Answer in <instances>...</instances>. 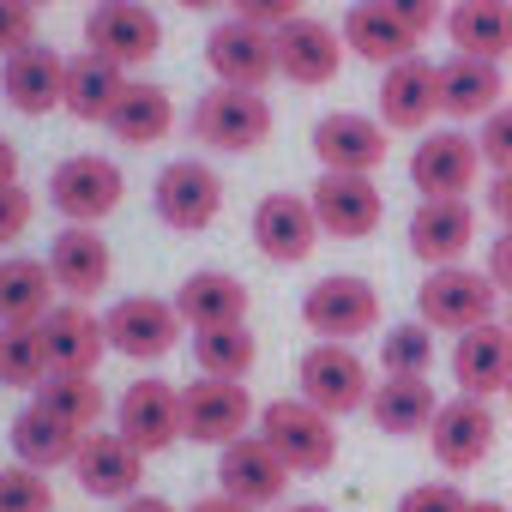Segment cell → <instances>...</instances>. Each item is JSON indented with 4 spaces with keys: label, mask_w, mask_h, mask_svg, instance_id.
<instances>
[{
    "label": "cell",
    "mask_w": 512,
    "mask_h": 512,
    "mask_svg": "<svg viewBox=\"0 0 512 512\" xmlns=\"http://www.w3.org/2000/svg\"><path fill=\"white\" fill-rule=\"evenodd\" d=\"M506 380H512V326L506 320H488L452 344V386L458 392L494 398V392H506Z\"/></svg>",
    "instance_id": "obj_27"
},
{
    "label": "cell",
    "mask_w": 512,
    "mask_h": 512,
    "mask_svg": "<svg viewBox=\"0 0 512 512\" xmlns=\"http://www.w3.org/2000/svg\"><path fill=\"white\" fill-rule=\"evenodd\" d=\"M410 253L434 272V266H464V253L476 247V205L470 199H422L410 211Z\"/></svg>",
    "instance_id": "obj_21"
},
{
    "label": "cell",
    "mask_w": 512,
    "mask_h": 512,
    "mask_svg": "<svg viewBox=\"0 0 512 512\" xmlns=\"http://www.w3.org/2000/svg\"><path fill=\"white\" fill-rule=\"evenodd\" d=\"M187 127H193L199 145L229 151V157H247V151H260L272 139V103L260 91H241V85H211L193 103Z\"/></svg>",
    "instance_id": "obj_3"
},
{
    "label": "cell",
    "mask_w": 512,
    "mask_h": 512,
    "mask_svg": "<svg viewBox=\"0 0 512 512\" xmlns=\"http://www.w3.org/2000/svg\"><path fill=\"white\" fill-rule=\"evenodd\" d=\"M428 368H434V332L422 320L386 326V338H380V374H392V380H428Z\"/></svg>",
    "instance_id": "obj_39"
},
{
    "label": "cell",
    "mask_w": 512,
    "mask_h": 512,
    "mask_svg": "<svg viewBox=\"0 0 512 512\" xmlns=\"http://www.w3.org/2000/svg\"><path fill=\"white\" fill-rule=\"evenodd\" d=\"M253 422H260V410H253L247 386L241 380H211L199 374L193 386H181V434L199 440V446H229L241 434H253Z\"/></svg>",
    "instance_id": "obj_7"
},
{
    "label": "cell",
    "mask_w": 512,
    "mask_h": 512,
    "mask_svg": "<svg viewBox=\"0 0 512 512\" xmlns=\"http://www.w3.org/2000/svg\"><path fill=\"white\" fill-rule=\"evenodd\" d=\"M253 247L272 266H302L320 247V217H314L308 193H266L253 205Z\"/></svg>",
    "instance_id": "obj_19"
},
{
    "label": "cell",
    "mask_w": 512,
    "mask_h": 512,
    "mask_svg": "<svg viewBox=\"0 0 512 512\" xmlns=\"http://www.w3.org/2000/svg\"><path fill=\"white\" fill-rule=\"evenodd\" d=\"M308 205L320 217V235H332V241H368L386 223V193L374 187V175H332V169H320Z\"/></svg>",
    "instance_id": "obj_13"
},
{
    "label": "cell",
    "mask_w": 512,
    "mask_h": 512,
    "mask_svg": "<svg viewBox=\"0 0 512 512\" xmlns=\"http://www.w3.org/2000/svg\"><path fill=\"white\" fill-rule=\"evenodd\" d=\"M374 115L392 127V133H428L434 115H440V67L428 55H404L380 73V91H374Z\"/></svg>",
    "instance_id": "obj_14"
},
{
    "label": "cell",
    "mask_w": 512,
    "mask_h": 512,
    "mask_svg": "<svg viewBox=\"0 0 512 512\" xmlns=\"http://www.w3.org/2000/svg\"><path fill=\"white\" fill-rule=\"evenodd\" d=\"M49 374H55V362H49L43 326H0V386L37 392Z\"/></svg>",
    "instance_id": "obj_38"
},
{
    "label": "cell",
    "mask_w": 512,
    "mask_h": 512,
    "mask_svg": "<svg viewBox=\"0 0 512 512\" xmlns=\"http://www.w3.org/2000/svg\"><path fill=\"white\" fill-rule=\"evenodd\" d=\"M43 344H49L55 374H97V362L109 356V326L85 302H55L43 320Z\"/></svg>",
    "instance_id": "obj_26"
},
{
    "label": "cell",
    "mask_w": 512,
    "mask_h": 512,
    "mask_svg": "<svg viewBox=\"0 0 512 512\" xmlns=\"http://www.w3.org/2000/svg\"><path fill=\"white\" fill-rule=\"evenodd\" d=\"M43 260H49L55 290H61L67 302H91V296H103L109 278H115V253H109V241H103L91 223H67V229L49 241Z\"/></svg>",
    "instance_id": "obj_20"
},
{
    "label": "cell",
    "mask_w": 512,
    "mask_h": 512,
    "mask_svg": "<svg viewBox=\"0 0 512 512\" xmlns=\"http://www.w3.org/2000/svg\"><path fill=\"white\" fill-rule=\"evenodd\" d=\"M73 476H79V488L85 494H97V500H133L139 494V482H145V452L127 440V434H85L79 440V458H73Z\"/></svg>",
    "instance_id": "obj_23"
},
{
    "label": "cell",
    "mask_w": 512,
    "mask_h": 512,
    "mask_svg": "<svg viewBox=\"0 0 512 512\" xmlns=\"http://www.w3.org/2000/svg\"><path fill=\"white\" fill-rule=\"evenodd\" d=\"M290 464L260 440V434H241V440H229L223 452H217V488L223 494H235L241 506H278L284 500V488H290Z\"/></svg>",
    "instance_id": "obj_18"
},
{
    "label": "cell",
    "mask_w": 512,
    "mask_h": 512,
    "mask_svg": "<svg viewBox=\"0 0 512 512\" xmlns=\"http://www.w3.org/2000/svg\"><path fill=\"white\" fill-rule=\"evenodd\" d=\"M115 434H127L145 458L169 452L175 440H187V434H181V392H175L169 380H157V374L133 380V386L115 398Z\"/></svg>",
    "instance_id": "obj_16"
},
{
    "label": "cell",
    "mask_w": 512,
    "mask_h": 512,
    "mask_svg": "<svg viewBox=\"0 0 512 512\" xmlns=\"http://www.w3.org/2000/svg\"><path fill=\"white\" fill-rule=\"evenodd\" d=\"M338 67H344V31H338V25L302 13V19H290V25L278 31V73H284L290 85L320 91V85L338 79Z\"/></svg>",
    "instance_id": "obj_22"
},
{
    "label": "cell",
    "mask_w": 512,
    "mask_h": 512,
    "mask_svg": "<svg viewBox=\"0 0 512 512\" xmlns=\"http://www.w3.org/2000/svg\"><path fill=\"white\" fill-rule=\"evenodd\" d=\"M25 7H37V13H43V7H49V0H25Z\"/></svg>",
    "instance_id": "obj_55"
},
{
    "label": "cell",
    "mask_w": 512,
    "mask_h": 512,
    "mask_svg": "<svg viewBox=\"0 0 512 512\" xmlns=\"http://www.w3.org/2000/svg\"><path fill=\"white\" fill-rule=\"evenodd\" d=\"M175 7H187V13H217V7H229V0H175Z\"/></svg>",
    "instance_id": "obj_52"
},
{
    "label": "cell",
    "mask_w": 512,
    "mask_h": 512,
    "mask_svg": "<svg viewBox=\"0 0 512 512\" xmlns=\"http://www.w3.org/2000/svg\"><path fill=\"white\" fill-rule=\"evenodd\" d=\"M446 37H452V55L506 61L512 55V0H452Z\"/></svg>",
    "instance_id": "obj_29"
},
{
    "label": "cell",
    "mask_w": 512,
    "mask_h": 512,
    "mask_svg": "<svg viewBox=\"0 0 512 512\" xmlns=\"http://www.w3.org/2000/svg\"><path fill=\"white\" fill-rule=\"evenodd\" d=\"M253 434H260L296 476H320V470L338 464V416H326L302 392L296 398H272L260 410V422H253Z\"/></svg>",
    "instance_id": "obj_1"
},
{
    "label": "cell",
    "mask_w": 512,
    "mask_h": 512,
    "mask_svg": "<svg viewBox=\"0 0 512 512\" xmlns=\"http://www.w3.org/2000/svg\"><path fill=\"white\" fill-rule=\"evenodd\" d=\"M464 512H512V506H506V500H470Z\"/></svg>",
    "instance_id": "obj_53"
},
{
    "label": "cell",
    "mask_w": 512,
    "mask_h": 512,
    "mask_svg": "<svg viewBox=\"0 0 512 512\" xmlns=\"http://www.w3.org/2000/svg\"><path fill=\"white\" fill-rule=\"evenodd\" d=\"M500 398H506V404H512V380H506V392H500Z\"/></svg>",
    "instance_id": "obj_57"
},
{
    "label": "cell",
    "mask_w": 512,
    "mask_h": 512,
    "mask_svg": "<svg viewBox=\"0 0 512 512\" xmlns=\"http://www.w3.org/2000/svg\"><path fill=\"white\" fill-rule=\"evenodd\" d=\"M61 302L49 260H31V253H7L0 260V326H43L49 308Z\"/></svg>",
    "instance_id": "obj_30"
},
{
    "label": "cell",
    "mask_w": 512,
    "mask_h": 512,
    "mask_svg": "<svg viewBox=\"0 0 512 512\" xmlns=\"http://www.w3.org/2000/svg\"><path fill=\"white\" fill-rule=\"evenodd\" d=\"M13 181H19V145L0 133V187H13Z\"/></svg>",
    "instance_id": "obj_50"
},
{
    "label": "cell",
    "mask_w": 512,
    "mask_h": 512,
    "mask_svg": "<svg viewBox=\"0 0 512 512\" xmlns=\"http://www.w3.org/2000/svg\"><path fill=\"white\" fill-rule=\"evenodd\" d=\"M121 193H127L121 169H115L109 157H97V151L61 157L55 175H49V205H55L67 223H91V229H97L103 217L121 211Z\"/></svg>",
    "instance_id": "obj_8"
},
{
    "label": "cell",
    "mask_w": 512,
    "mask_h": 512,
    "mask_svg": "<svg viewBox=\"0 0 512 512\" xmlns=\"http://www.w3.org/2000/svg\"><path fill=\"white\" fill-rule=\"evenodd\" d=\"M31 217H37V199L13 181V187H0V247H13L25 229H31Z\"/></svg>",
    "instance_id": "obj_45"
},
{
    "label": "cell",
    "mask_w": 512,
    "mask_h": 512,
    "mask_svg": "<svg viewBox=\"0 0 512 512\" xmlns=\"http://www.w3.org/2000/svg\"><path fill=\"white\" fill-rule=\"evenodd\" d=\"M193 362L211 380H247L253 362H260V344H253L247 320L241 326H217V332H193Z\"/></svg>",
    "instance_id": "obj_37"
},
{
    "label": "cell",
    "mask_w": 512,
    "mask_h": 512,
    "mask_svg": "<svg viewBox=\"0 0 512 512\" xmlns=\"http://www.w3.org/2000/svg\"><path fill=\"white\" fill-rule=\"evenodd\" d=\"M169 127H175V103H169V91H163V85H151V79H133V85L121 91L115 115H109V133H115L121 145H133V151L163 145V139H169Z\"/></svg>",
    "instance_id": "obj_35"
},
{
    "label": "cell",
    "mask_w": 512,
    "mask_h": 512,
    "mask_svg": "<svg viewBox=\"0 0 512 512\" xmlns=\"http://www.w3.org/2000/svg\"><path fill=\"white\" fill-rule=\"evenodd\" d=\"M13 464H31V470H61V464H73L79 458V428L73 422H61L55 410H43L37 398L13 416Z\"/></svg>",
    "instance_id": "obj_31"
},
{
    "label": "cell",
    "mask_w": 512,
    "mask_h": 512,
    "mask_svg": "<svg viewBox=\"0 0 512 512\" xmlns=\"http://www.w3.org/2000/svg\"><path fill=\"white\" fill-rule=\"evenodd\" d=\"M488 217L500 229H512V169L506 175H488Z\"/></svg>",
    "instance_id": "obj_48"
},
{
    "label": "cell",
    "mask_w": 512,
    "mask_h": 512,
    "mask_svg": "<svg viewBox=\"0 0 512 512\" xmlns=\"http://www.w3.org/2000/svg\"><path fill=\"white\" fill-rule=\"evenodd\" d=\"M85 43H91V55H103V61H115V67H145V61H157V49H163V19L145 7V0H115V7H91V19H85Z\"/></svg>",
    "instance_id": "obj_15"
},
{
    "label": "cell",
    "mask_w": 512,
    "mask_h": 512,
    "mask_svg": "<svg viewBox=\"0 0 512 512\" xmlns=\"http://www.w3.org/2000/svg\"><path fill=\"white\" fill-rule=\"evenodd\" d=\"M500 103H506L500 61H476V55H446V61H440V115H446L452 127L488 121Z\"/></svg>",
    "instance_id": "obj_25"
},
{
    "label": "cell",
    "mask_w": 512,
    "mask_h": 512,
    "mask_svg": "<svg viewBox=\"0 0 512 512\" xmlns=\"http://www.w3.org/2000/svg\"><path fill=\"white\" fill-rule=\"evenodd\" d=\"M205 67L217 85H241V91H266V79L278 73V31L247 25V19H223L205 37Z\"/></svg>",
    "instance_id": "obj_10"
},
{
    "label": "cell",
    "mask_w": 512,
    "mask_h": 512,
    "mask_svg": "<svg viewBox=\"0 0 512 512\" xmlns=\"http://www.w3.org/2000/svg\"><path fill=\"white\" fill-rule=\"evenodd\" d=\"M97 7H115V0H97Z\"/></svg>",
    "instance_id": "obj_58"
},
{
    "label": "cell",
    "mask_w": 512,
    "mask_h": 512,
    "mask_svg": "<svg viewBox=\"0 0 512 512\" xmlns=\"http://www.w3.org/2000/svg\"><path fill=\"white\" fill-rule=\"evenodd\" d=\"M229 13H235V19H247V25L284 31L290 19H302V0H229Z\"/></svg>",
    "instance_id": "obj_46"
},
{
    "label": "cell",
    "mask_w": 512,
    "mask_h": 512,
    "mask_svg": "<svg viewBox=\"0 0 512 512\" xmlns=\"http://www.w3.org/2000/svg\"><path fill=\"white\" fill-rule=\"evenodd\" d=\"M392 151V127L362 109H332L314 121V157L332 175H374Z\"/></svg>",
    "instance_id": "obj_11"
},
{
    "label": "cell",
    "mask_w": 512,
    "mask_h": 512,
    "mask_svg": "<svg viewBox=\"0 0 512 512\" xmlns=\"http://www.w3.org/2000/svg\"><path fill=\"white\" fill-rule=\"evenodd\" d=\"M175 314L187 332H217L247 320V284L235 272H187L175 290Z\"/></svg>",
    "instance_id": "obj_28"
},
{
    "label": "cell",
    "mask_w": 512,
    "mask_h": 512,
    "mask_svg": "<svg viewBox=\"0 0 512 512\" xmlns=\"http://www.w3.org/2000/svg\"><path fill=\"white\" fill-rule=\"evenodd\" d=\"M103 326H109V350L127 362H163L181 338V314L163 296H121L103 314Z\"/></svg>",
    "instance_id": "obj_17"
},
{
    "label": "cell",
    "mask_w": 512,
    "mask_h": 512,
    "mask_svg": "<svg viewBox=\"0 0 512 512\" xmlns=\"http://www.w3.org/2000/svg\"><path fill=\"white\" fill-rule=\"evenodd\" d=\"M151 205H157V217H163L169 229L199 235V229H211L217 211H223V181H217L211 163H199V157H175V163L157 169V181H151Z\"/></svg>",
    "instance_id": "obj_9"
},
{
    "label": "cell",
    "mask_w": 512,
    "mask_h": 512,
    "mask_svg": "<svg viewBox=\"0 0 512 512\" xmlns=\"http://www.w3.org/2000/svg\"><path fill=\"white\" fill-rule=\"evenodd\" d=\"M368 416H374L380 434L410 440V434H428V428H434L440 392H434L428 380H392V374H386V380L374 386V398H368Z\"/></svg>",
    "instance_id": "obj_33"
},
{
    "label": "cell",
    "mask_w": 512,
    "mask_h": 512,
    "mask_svg": "<svg viewBox=\"0 0 512 512\" xmlns=\"http://www.w3.org/2000/svg\"><path fill=\"white\" fill-rule=\"evenodd\" d=\"M133 79H127V67H115V61H103V55H79V61H67V115L73 121H91V127H109V115H115V103H121V91H127Z\"/></svg>",
    "instance_id": "obj_32"
},
{
    "label": "cell",
    "mask_w": 512,
    "mask_h": 512,
    "mask_svg": "<svg viewBox=\"0 0 512 512\" xmlns=\"http://www.w3.org/2000/svg\"><path fill=\"white\" fill-rule=\"evenodd\" d=\"M476 145H482L488 175H506V169H512V97H506L488 121H476Z\"/></svg>",
    "instance_id": "obj_41"
},
{
    "label": "cell",
    "mask_w": 512,
    "mask_h": 512,
    "mask_svg": "<svg viewBox=\"0 0 512 512\" xmlns=\"http://www.w3.org/2000/svg\"><path fill=\"white\" fill-rule=\"evenodd\" d=\"M494 440H500L494 404H488V398H470V392L446 398L440 416H434V428H428V452H434V464L452 470V476L476 470V464L494 452Z\"/></svg>",
    "instance_id": "obj_12"
},
{
    "label": "cell",
    "mask_w": 512,
    "mask_h": 512,
    "mask_svg": "<svg viewBox=\"0 0 512 512\" xmlns=\"http://www.w3.org/2000/svg\"><path fill=\"white\" fill-rule=\"evenodd\" d=\"M121 512H175V506H169L163 494H145V488H139L133 500H121Z\"/></svg>",
    "instance_id": "obj_51"
},
{
    "label": "cell",
    "mask_w": 512,
    "mask_h": 512,
    "mask_svg": "<svg viewBox=\"0 0 512 512\" xmlns=\"http://www.w3.org/2000/svg\"><path fill=\"white\" fill-rule=\"evenodd\" d=\"M344 49L356 55V61H374L380 73L392 67V61H404V55H416V37L380 7V0H356V7L344 13Z\"/></svg>",
    "instance_id": "obj_34"
},
{
    "label": "cell",
    "mask_w": 512,
    "mask_h": 512,
    "mask_svg": "<svg viewBox=\"0 0 512 512\" xmlns=\"http://www.w3.org/2000/svg\"><path fill=\"white\" fill-rule=\"evenodd\" d=\"M380 7H386V13L416 37V43H422L434 25H446V0H380Z\"/></svg>",
    "instance_id": "obj_44"
},
{
    "label": "cell",
    "mask_w": 512,
    "mask_h": 512,
    "mask_svg": "<svg viewBox=\"0 0 512 512\" xmlns=\"http://www.w3.org/2000/svg\"><path fill=\"white\" fill-rule=\"evenodd\" d=\"M302 326L326 344H356L380 326V290L356 272H332L320 284H308L302 296Z\"/></svg>",
    "instance_id": "obj_4"
},
{
    "label": "cell",
    "mask_w": 512,
    "mask_h": 512,
    "mask_svg": "<svg viewBox=\"0 0 512 512\" xmlns=\"http://www.w3.org/2000/svg\"><path fill=\"white\" fill-rule=\"evenodd\" d=\"M187 512H253V506H241L235 494H223V488H217V494H199Z\"/></svg>",
    "instance_id": "obj_49"
},
{
    "label": "cell",
    "mask_w": 512,
    "mask_h": 512,
    "mask_svg": "<svg viewBox=\"0 0 512 512\" xmlns=\"http://www.w3.org/2000/svg\"><path fill=\"white\" fill-rule=\"evenodd\" d=\"M0 512H55V482H49V470L7 464V470H0Z\"/></svg>",
    "instance_id": "obj_40"
},
{
    "label": "cell",
    "mask_w": 512,
    "mask_h": 512,
    "mask_svg": "<svg viewBox=\"0 0 512 512\" xmlns=\"http://www.w3.org/2000/svg\"><path fill=\"white\" fill-rule=\"evenodd\" d=\"M284 512H338V506H326V500H296V506H284Z\"/></svg>",
    "instance_id": "obj_54"
},
{
    "label": "cell",
    "mask_w": 512,
    "mask_h": 512,
    "mask_svg": "<svg viewBox=\"0 0 512 512\" xmlns=\"http://www.w3.org/2000/svg\"><path fill=\"white\" fill-rule=\"evenodd\" d=\"M482 169H488L482 145L464 127H428L416 139V151H410V187L422 199H470Z\"/></svg>",
    "instance_id": "obj_6"
},
{
    "label": "cell",
    "mask_w": 512,
    "mask_h": 512,
    "mask_svg": "<svg viewBox=\"0 0 512 512\" xmlns=\"http://www.w3.org/2000/svg\"><path fill=\"white\" fill-rule=\"evenodd\" d=\"M494 308H500V290L476 266H434L416 284V320L428 332H446V338H464V332L488 326Z\"/></svg>",
    "instance_id": "obj_2"
},
{
    "label": "cell",
    "mask_w": 512,
    "mask_h": 512,
    "mask_svg": "<svg viewBox=\"0 0 512 512\" xmlns=\"http://www.w3.org/2000/svg\"><path fill=\"white\" fill-rule=\"evenodd\" d=\"M296 386H302V398L320 404L326 416H356V410H368V398H374V374H368V362L356 356V344H326V338L302 350Z\"/></svg>",
    "instance_id": "obj_5"
},
{
    "label": "cell",
    "mask_w": 512,
    "mask_h": 512,
    "mask_svg": "<svg viewBox=\"0 0 512 512\" xmlns=\"http://www.w3.org/2000/svg\"><path fill=\"white\" fill-rule=\"evenodd\" d=\"M37 43V7H25V0H0V61L19 55Z\"/></svg>",
    "instance_id": "obj_42"
},
{
    "label": "cell",
    "mask_w": 512,
    "mask_h": 512,
    "mask_svg": "<svg viewBox=\"0 0 512 512\" xmlns=\"http://www.w3.org/2000/svg\"><path fill=\"white\" fill-rule=\"evenodd\" d=\"M0 97H7L19 115H31V121L61 109L67 103V61L49 43H31V49L7 55L0 61Z\"/></svg>",
    "instance_id": "obj_24"
},
{
    "label": "cell",
    "mask_w": 512,
    "mask_h": 512,
    "mask_svg": "<svg viewBox=\"0 0 512 512\" xmlns=\"http://www.w3.org/2000/svg\"><path fill=\"white\" fill-rule=\"evenodd\" d=\"M506 326H512V296H506Z\"/></svg>",
    "instance_id": "obj_56"
},
{
    "label": "cell",
    "mask_w": 512,
    "mask_h": 512,
    "mask_svg": "<svg viewBox=\"0 0 512 512\" xmlns=\"http://www.w3.org/2000/svg\"><path fill=\"white\" fill-rule=\"evenodd\" d=\"M482 272L494 278L500 296H512V229H500V235L488 241V266H482Z\"/></svg>",
    "instance_id": "obj_47"
},
{
    "label": "cell",
    "mask_w": 512,
    "mask_h": 512,
    "mask_svg": "<svg viewBox=\"0 0 512 512\" xmlns=\"http://www.w3.org/2000/svg\"><path fill=\"white\" fill-rule=\"evenodd\" d=\"M37 404L55 410L61 422H73L79 434H91L103 422V410H109V392L97 386V374H49L37 386Z\"/></svg>",
    "instance_id": "obj_36"
},
{
    "label": "cell",
    "mask_w": 512,
    "mask_h": 512,
    "mask_svg": "<svg viewBox=\"0 0 512 512\" xmlns=\"http://www.w3.org/2000/svg\"><path fill=\"white\" fill-rule=\"evenodd\" d=\"M464 506H470V494L458 482H416L398 500V512H464Z\"/></svg>",
    "instance_id": "obj_43"
}]
</instances>
